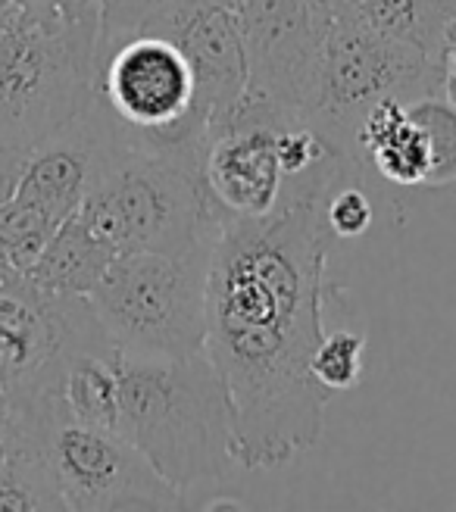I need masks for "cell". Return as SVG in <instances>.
<instances>
[{"label": "cell", "mask_w": 456, "mask_h": 512, "mask_svg": "<svg viewBox=\"0 0 456 512\" xmlns=\"http://www.w3.org/2000/svg\"><path fill=\"white\" fill-rule=\"evenodd\" d=\"M116 434L175 494L219 481L238 466L228 391L200 350L191 356H129L116 350Z\"/></svg>", "instance_id": "7a4b0ae2"}, {"label": "cell", "mask_w": 456, "mask_h": 512, "mask_svg": "<svg viewBox=\"0 0 456 512\" xmlns=\"http://www.w3.org/2000/svg\"><path fill=\"white\" fill-rule=\"evenodd\" d=\"M94 97L125 135L160 144H207V113L197 104L185 54L166 35L141 32L97 60Z\"/></svg>", "instance_id": "ba28073f"}, {"label": "cell", "mask_w": 456, "mask_h": 512, "mask_svg": "<svg viewBox=\"0 0 456 512\" xmlns=\"http://www.w3.org/2000/svg\"><path fill=\"white\" fill-rule=\"evenodd\" d=\"M328 22L332 16L310 0H247L238 10L247 94L307 122L316 104Z\"/></svg>", "instance_id": "9c48e42d"}, {"label": "cell", "mask_w": 456, "mask_h": 512, "mask_svg": "<svg viewBox=\"0 0 456 512\" xmlns=\"http://www.w3.org/2000/svg\"><path fill=\"white\" fill-rule=\"evenodd\" d=\"M150 32L166 35L185 54L194 75L197 104L207 113V128L219 125L241 104L247 91V63L235 10L185 0Z\"/></svg>", "instance_id": "7c38bea8"}, {"label": "cell", "mask_w": 456, "mask_h": 512, "mask_svg": "<svg viewBox=\"0 0 456 512\" xmlns=\"http://www.w3.org/2000/svg\"><path fill=\"white\" fill-rule=\"evenodd\" d=\"M185 0H97V60L116 44L150 32Z\"/></svg>", "instance_id": "e0dca14e"}, {"label": "cell", "mask_w": 456, "mask_h": 512, "mask_svg": "<svg viewBox=\"0 0 456 512\" xmlns=\"http://www.w3.org/2000/svg\"><path fill=\"white\" fill-rule=\"evenodd\" d=\"M22 160H25V150H0V203L13 194L19 172H22Z\"/></svg>", "instance_id": "7402d4cb"}, {"label": "cell", "mask_w": 456, "mask_h": 512, "mask_svg": "<svg viewBox=\"0 0 456 512\" xmlns=\"http://www.w3.org/2000/svg\"><path fill=\"white\" fill-rule=\"evenodd\" d=\"M16 4L47 19H97V0H16Z\"/></svg>", "instance_id": "ffe728a7"}, {"label": "cell", "mask_w": 456, "mask_h": 512, "mask_svg": "<svg viewBox=\"0 0 456 512\" xmlns=\"http://www.w3.org/2000/svg\"><path fill=\"white\" fill-rule=\"evenodd\" d=\"M213 244L175 256L116 253L88 300L119 353L191 356L204 350Z\"/></svg>", "instance_id": "5b68a950"}, {"label": "cell", "mask_w": 456, "mask_h": 512, "mask_svg": "<svg viewBox=\"0 0 456 512\" xmlns=\"http://www.w3.org/2000/svg\"><path fill=\"white\" fill-rule=\"evenodd\" d=\"M22 275H25V272H19V269L13 266V260H10V256H7V250L0 247V291H4V288H10L13 281H19Z\"/></svg>", "instance_id": "603a6c76"}, {"label": "cell", "mask_w": 456, "mask_h": 512, "mask_svg": "<svg viewBox=\"0 0 456 512\" xmlns=\"http://www.w3.org/2000/svg\"><path fill=\"white\" fill-rule=\"evenodd\" d=\"M97 19H47L0 0V150H32L94 100Z\"/></svg>", "instance_id": "277c9868"}, {"label": "cell", "mask_w": 456, "mask_h": 512, "mask_svg": "<svg viewBox=\"0 0 456 512\" xmlns=\"http://www.w3.org/2000/svg\"><path fill=\"white\" fill-rule=\"evenodd\" d=\"M325 216H328V228H332V235L347 241V238H363L369 232L375 210H372L369 194L357 182H347V185L335 188V194L328 197Z\"/></svg>", "instance_id": "d6986e66"}, {"label": "cell", "mask_w": 456, "mask_h": 512, "mask_svg": "<svg viewBox=\"0 0 456 512\" xmlns=\"http://www.w3.org/2000/svg\"><path fill=\"white\" fill-rule=\"evenodd\" d=\"M360 163L332 147L285 178L269 213L228 219L213 244L204 353L232 403L241 469H282L322 438L335 397L313 375L335 241L325 207Z\"/></svg>", "instance_id": "6da1fadb"}, {"label": "cell", "mask_w": 456, "mask_h": 512, "mask_svg": "<svg viewBox=\"0 0 456 512\" xmlns=\"http://www.w3.org/2000/svg\"><path fill=\"white\" fill-rule=\"evenodd\" d=\"M113 260L116 250L104 238H97L79 216H72L47 241L25 278L50 294L88 297L107 275Z\"/></svg>", "instance_id": "5bb4252c"}, {"label": "cell", "mask_w": 456, "mask_h": 512, "mask_svg": "<svg viewBox=\"0 0 456 512\" xmlns=\"http://www.w3.org/2000/svg\"><path fill=\"white\" fill-rule=\"evenodd\" d=\"M407 110L422 125L428 150H432V169H428L425 188L453 185L456 182V110L435 94L410 100Z\"/></svg>", "instance_id": "2e32d148"}, {"label": "cell", "mask_w": 456, "mask_h": 512, "mask_svg": "<svg viewBox=\"0 0 456 512\" xmlns=\"http://www.w3.org/2000/svg\"><path fill=\"white\" fill-rule=\"evenodd\" d=\"M441 85L447 94V104L456 110V22L450 25L444 47H441Z\"/></svg>", "instance_id": "44dd1931"}, {"label": "cell", "mask_w": 456, "mask_h": 512, "mask_svg": "<svg viewBox=\"0 0 456 512\" xmlns=\"http://www.w3.org/2000/svg\"><path fill=\"white\" fill-rule=\"evenodd\" d=\"M57 228H60L57 219H50L44 210L13 194L0 203V247L7 250L19 272H29L35 266V260L47 247V241L54 238Z\"/></svg>", "instance_id": "9a60e30c"}, {"label": "cell", "mask_w": 456, "mask_h": 512, "mask_svg": "<svg viewBox=\"0 0 456 512\" xmlns=\"http://www.w3.org/2000/svg\"><path fill=\"white\" fill-rule=\"evenodd\" d=\"M116 138V119L94 97L72 122L25 150L13 197L44 210L60 225L79 213L82 200Z\"/></svg>", "instance_id": "8fae6325"}, {"label": "cell", "mask_w": 456, "mask_h": 512, "mask_svg": "<svg viewBox=\"0 0 456 512\" xmlns=\"http://www.w3.org/2000/svg\"><path fill=\"white\" fill-rule=\"evenodd\" d=\"M435 79H441V60L419 44L394 38L353 13H338L325 32L316 104L307 122L338 150L363 160L357 150L363 116L388 97L432 94Z\"/></svg>", "instance_id": "52a82bcc"}, {"label": "cell", "mask_w": 456, "mask_h": 512, "mask_svg": "<svg viewBox=\"0 0 456 512\" xmlns=\"http://www.w3.org/2000/svg\"><path fill=\"white\" fill-rule=\"evenodd\" d=\"M204 4H213V7H225V10H241L244 4H247V0H204Z\"/></svg>", "instance_id": "d4e9b609"}, {"label": "cell", "mask_w": 456, "mask_h": 512, "mask_svg": "<svg viewBox=\"0 0 456 512\" xmlns=\"http://www.w3.org/2000/svg\"><path fill=\"white\" fill-rule=\"evenodd\" d=\"M407 104L410 100L397 97L375 104L357 128V150L388 182L425 188L432 150H428V138L422 125L410 116Z\"/></svg>", "instance_id": "4fadbf2b"}, {"label": "cell", "mask_w": 456, "mask_h": 512, "mask_svg": "<svg viewBox=\"0 0 456 512\" xmlns=\"http://www.w3.org/2000/svg\"><path fill=\"white\" fill-rule=\"evenodd\" d=\"M450 10H453V16H456V0H450Z\"/></svg>", "instance_id": "4316f807"}, {"label": "cell", "mask_w": 456, "mask_h": 512, "mask_svg": "<svg viewBox=\"0 0 456 512\" xmlns=\"http://www.w3.org/2000/svg\"><path fill=\"white\" fill-rule=\"evenodd\" d=\"M7 406L32 422L63 509L122 512L182 506V494H175L122 434L75 419L60 388L32 391Z\"/></svg>", "instance_id": "8992f818"}, {"label": "cell", "mask_w": 456, "mask_h": 512, "mask_svg": "<svg viewBox=\"0 0 456 512\" xmlns=\"http://www.w3.org/2000/svg\"><path fill=\"white\" fill-rule=\"evenodd\" d=\"M363 350L366 338L357 331H332L322 335L313 353V375L328 391H350L363 375Z\"/></svg>", "instance_id": "ac0fdd59"}, {"label": "cell", "mask_w": 456, "mask_h": 512, "mask_svg": "<svg viewBox=\"0 0 456 512\" xmlns=\"http://www.w3.org/2000/svg\"><path fill=\"white\" fill-rule=\"evenodd\" d=\"M300 119L278 113L244 91L241 104L219 125L207 128L204 178L213 200L232 216L269 213L285 188L282 138Z\"/></svg>", "instance_id": "30bf717a"}, {"label": "cell", "mask_w": 456, "mask_h": 512, "mask_svg": "<svg viewBox=\"0 0 456 512\" xmlns=\"http://www.w3.org/2000/svg\"><path fill=\"white\" fill-rule=\"evenodd\" d=\"M207 144L160 147L116 125L79 216L116 253H188L216 241L232 219L204 178Z\"/></svg>", "instance_id": "3957f363"}, {"label": "cell", "mask_w": 456, "mask_h": 512, "mask_svg": "<svg viewBox=\"0 0 456 512\" xmlns=\"http://www.w3.org/2000/svg\"><path fill=\"white\" fill-rule=\"evenodd\" d=\"M0 450H4V422H0Z\"/></svg>", "instance_id": "484cf974"}, {"label": "cell", "mask_w": 456, "mask_h": 512, "mask_svg": "<svg viewBox=\"0 0 456 512\" xmlns=\"http://www.w3.org/2000/svg\"><path fill=\"white\" fill-rule=\"evenodd\" d=\"M310 4H316L322 13H328V16H338V13H344L353 0H310Z\"/></svg>", "instance_id": "cb8c5ba5"}]
</instances>
